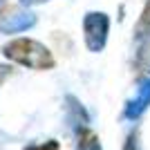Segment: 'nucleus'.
I'll return each mask as SVG.
<instances>
[{
  "label": "nucleus",
  "mask_w": 150,
  "mask_h": 150,
  "mask_svg": "<svg viewBox=\"0 0 150 150\" xmlns=\"http://www.w3.org/2000/svg\"><path fill=\"white\" fill-rule=\"evenodd\" d=\"M5 54L11 61L20 63V65H27V67L34 69H45L54 65V58H52L50 50L43 47L36 40H29V38H18V40H11L9 45H5Z\"/></svg>",
  "instance_id": "1"
},
{
  "label": "nucleus",
  "mask_w": 150,
  "mask_h": 150,
  "mask_svg": "<svg viewBox=\"0 0 150 150\" xmlns=\"http://www.w3.org/2000/svg\"><path fill=\"white\" fill-rule=\"evenodd\" d=\"M85 43L92 52H99L108 36V18L105 13H88L85 16Z\"/></svg>",
  "instance_id": "2"
},
{
  "label": "nucleus",
  "mask_w": 150,
  "mask_h": 150,
  "mask_svg": "<svg viewBox=\"0 0 150 150\" xmlns=\"http://www.w3.org/2000/svg\"><path fill=\"white\" fill-rule=\"evenodd\" d=\"M148 105H150V79H146V81L139 83L137 96H134V101H132L130 108H128V117H137V114H141Z\"/></svg>",
  "instance_id": "3"
},
{
  "label": "nucleus",
  "mask_w": 150,
  "mask_h": 150,
  "mask_svg": "<svg viewBox=\"0 0 150 150\" xmlns=\"http://www.w3.org/2000/svg\"><path fill=\"white\" fill-rule=\"evenodd\" d=\"M31 25H34V16L31 13H13L7 20H0V29H5V31H20Z\"/></svg>",
  "instance_id": "4"
},
{
  "label": "nucleus",
  "mask_w": 150,
  "mask_h": 150,
  "mask_svg": "<svg viewBox=\"0 0 150 150\" xmlns=\"http://www.w3.org/2000/svg\"><path fill=\"white\" fill-rule=\"evenodd\" d=\"M79 150H101L96 134L90 130H81V134H79Z\"/></svg>",
  "instance_id": "5"
},
{
  "label": "nucleus",
  "mask_w": 150,
  "mask_h": 150,
  "mask_svg": "<svg viewBox=\"0 0 150 150\" xmlns=\"http://www.w3.org/2000/svg\"><path fill=\"white\" fill-rule=\"evenodd\" d=\"M25 150H56V144L52 141V144H47V146H31V148H25Z\"/></svg>",
  "instance_id": "6"
},
{
  "label": "nucleus",
  "mask_w": 150,
  "mask_h": 150,
  "mask_svg": "<svg viewBox=\"0 0 150 150\" xmlns=\"http://www.w3.org/2000/svg\"><path fill=\"white\" fill-rule=\"evenodd\" d=\"M7 76H9V67H7V65H0V83L5 81Z\"/></svg>",
  "instance_id": "7"
},
{
  "label": "nucleus",
  "mask_w": 150,
  "mask_h": 150,
  "mask_svg": "<svg viewBox=\"0 0 150 150\" xmlns=\"http://www.w3.org/2000/svg\"><path fill=\"white\" fill-rule=\"evenodd\" d=\"M123 150H137V141H134V137L128 139V144H125V148H123Z\"/></svg>",
  "instance_id": "8"
},
{
  "label": "nucleus",
  "mask_w": 150,
  "mask_h": 150,
  "mask_svg": "<svg viewBox=\"0 0 150 150\" xmlns=\"http://www.w3.org/2000/svg\"><path fill=\"white\" fill-rule=\"evenodd\" d=\"M25 5H34V2H43V0H23Z\"/></svg>",
  "instance_id": "9"
},
{
  "label": "nucleus",
  "mask_w": 150,
  "mask_h": 150,
  "mask_svg": "<svg viewBox=\"0 0 150 150\" xmlns=\"http://www.w3.org/2000/svg\"><path fill=\"white\" fill-rule=\"evenodd\" d=\"M2 2H5V0H0V5H2Z\"/></svg>",
  "instance_id": "10"
}]
</instances>
